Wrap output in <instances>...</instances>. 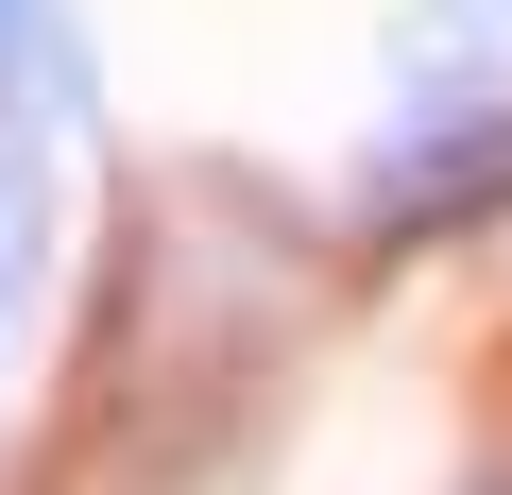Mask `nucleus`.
<instances>
[{"label":"nucleus","mask_w":512,"mask_h":495,"mask_svg":"<svg viewBox=\"0 0 512 495\" xmlns=\"http://www.w3.org/2000/svg\"><path fill=\"white\" fill-rule=\"evenodd\" d=\"M495 205H512V86H495V69H410L393 137H376V171H359V222H376V239H461V222H495Z\"/></svg>","instance_id":"f257e3e1"},{"label":"nucleus","mask_w":512,"mask_h":495,"mask_svg":"<svg viewBox=\"0 0 512 495\" xmlns=\"http://www.w3.org/2000/svg\"><path fill=\"white\" fill-rule=\"evenodd\" d=\"M0 103L18 120H86L103 103V52H86L69 0H0Z\"/></svg>","instance_id":"f03ea898"},{"label":"nucleus","mask_w":512,"mask_h":495,"mask_svg":"<svg viewBox=\"0 0 512 495\" xmlns=\"http://www.w3.org/2000/svg\"><path fill=\"white\" fill-rule=\"evenodd\" d=\"M35 257H52V171L0 137V342H18V308H35Z\"/></svg>","instance_id":"7ed1b4c3"},{"label":"nucleus","mask_w":512,"mask_h":495,"mask_svg":"<svg viewBox=\"0 0 512 495\" xmlns=\"http://www.w3.org/2000/svg\"><path fill=\"white\" fill-rule=\"evenodd\" d=\"M461 495H512V461H478V478H461Z\"/></svg>","instance_id":"20e7f679"}]
</instances>
